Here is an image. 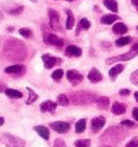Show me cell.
Instances as JSON below:
<instances>
[{
  "label": "cell",
  "instance_id": "1",
  "mask_svg": "<svg viewBox=\"0 0 138 147\" xmlns=\"http://www.w3.org/2000/svg\"><path fill=\"white\" fill-rule=\"evenodd\" d=\"M3 55L11 62H23L27 57V48L22 40L9 38L3 43Z\"/></svg>",
  "mask_w": 138,
  "mask_h": 147
},
{
  "label": "cell",
  "instance_id": "2",
  "mask_svg": "<svg viewBox=\"0 0 138 147\" xmlns=\"http://www.w3.org/2000/svg\"><path fill=\"white\" fill-rule=\"evenodd\" d=\"M127 135V132L121 127H110L100 138V142L105 145H115L122 142Z\"/></svg>",
  "mask_w": 138,
  "mask_h": 147
},
{
  "label": "cell",
  "instance_id": "3",
  "mask_svg": "<svg viewBox=\"0 0 138 147\" xmlns=\"http://www.w3.org/2000/svg\"><path fill=\"white\" fill-rule=\"evenodd\" d=\"M98 100L95 93L90 91H78L69 94V102H71L74 105H90L93 103H96Z\"/></svg>",
  "mask_w": 138,
  "mask_h": 147
},
{
  "label": "cell",
  "instance_id": "4",
  "mask_svg": "<svg viewBox=\"0 0 138 147\" xmlns=\"http://www.w3.org/2000/svg\"><path fill=\"white\" fill-rule=\"evenodd\" d=\"M0 141L5 147H25L26 142L23 138L15 136L10 133H2L0 136Z\"/></svg>",
  "mask_w": 138,
  "mask_h": 147
},
{
  "label": "cell",
  "instance_id": "5",
  "mask_svg": "<svg viewBox=\"0 0 138 147\" xmlns=\"http://www.w3.org/2000/svg\"><path fill=\"white\" fill-rule=\"evenodd\" d=\"M138 55V42L135 43L132 49L127 52V53H124V54H121V55H117V56H112V57H109L106 60V64H113L115 62H120V61H129L136 57Z\"/></svg>",
  "mask_w": 138,
  "mask_h": 147
},
{
  "label": "cell",
  "instance_id": "6",
  "mask_svg": "<svg viewBox=\"0 0 138 147\" xmlns=\"http://www.w3.org/2000/svg\"><path fill=\"white\" fill-rule=\"evenodd\" d=\"M48 15H49V21H50V28L52 30H54V32H60V20L58 12L54 9H49Z\"/></svg>",
  "mask_w": 138,
  "mask_h": 147
},
{
  "label": "cell",
  "instance_id": "7",
  "mask_svg": "<svg viewBox=\"0 0 138 147\" xmlns=\"http://www.w3.org/2000/svg\"><path fill=\"white\" fill-rule=\"evenodd\" d=\"M43 41L46 42V45L49 46H53L56 47V48H62L64 46V39L60 38L56 35H53V34H50V32H44L43 34Z\"/></svg>",
  "mask_w": 138,
  "mask_h": 147
},
{
  "label": "cell",
  "instance_id": "8",
  "mask_svg": "<svg viewBox=\"0 0 138 147\" xmlns=\"http://www.w3.org/2000/svg\"><path fill=\"white\" fill-rule=\"evenodd\" d=\"M2 9L11 15H19L24 11V7L15 3V2H12V1H8V2L2 5Z\"/></svg>",
  "mask_w": 138,
  "mask_h": 147
},
{
  "label": "cell",
  "instance_id": "9",
  "mask_svg": "<svg viewBox=\"0 0 138 147\" xmlns=\"http://www.w3.org/2000/svg\"><path fill=\"white\" fill-rule=\"evenodd\" d=\"M66 77H67V80H68L72 86H78L79 83H81L83 81L82 74H80L78 70H76V69H69V70H67Z\"/></svg>",
  "mask_w": 138,
  "mask_h": 147
},
{
  "label": "cell",
  "instance_id": "10",
  "mask_svg": "<svg viewBox=\"0 0 138 147\" xmlns=\"http://www.w3.org/2000/svg\"><path fill=\"white\" fill-rule=\"evenodd\" d=\"M5 71L7 74H10V75L19 77V76H23L24 74L26 73V66H24V65H22V64L12 65V66L5 67Z\"/></svg>",
  "mask_w": 138,
  "mask_h": 147
},
{
  "label": "cell",
  "instance_id": "11",
  "mask_svg": "<svg viewBox=\"0 0 138 147\" xmlns=\"http://www.w3.org/2000/svg\"><path fill=\"white\" fill-rule=\"evenodd\" d=\"M50 127L55 132L57 133H67L69 130H70V124L69 122H65V121H54V122H51Z\"/></svg>",
  "mask_w": 138,
  "mask_h": 147
},
{
  "label": "cell",
  "instance_id": "12",
  "mask_svg": "<svg viewBox=\"0 0 138 147\" xmlns=\"http://www.w3.org/2000/svg\"><path fill=\"white\" fill-rule=\"evenodd\" d=\"M42 61H43V64H44V67L46 69H51L52 67H54L55 65L62 63V60L56 57V56H52L50 54H43L41 56Z\"/></svg>",
  "mask_w": 138,
  "mask_h": 147
},
{
  "label": "cell",
  "instance_id": "13",
  "mask_svg": "<svg viewBox=\"0 0 138 147\" xmlns=\"http://www.w3.org/2000/svg\"><path fill=\"white\" fill-rule=\"evenodd\" d=\"M106 123V118L102 117V116H98V117H95L93 118L92 121H91V128H92L93 132H98L99 130L104 128V125Z\"/></svg>",
  "mask_w": 138,
  "mask_h": 147
},
{
  "label": "cell",
  "instance_id": "14",
  "mask_svg": "<svg viewBox=\"0 0 138 147\" xmlns=\"http://www.w3.org/2000/svg\"><path fill=\"white\" fill-rule=\"evenodd\" d=\"M81 54H82V49L79 47L72 46V45L68 46L65 50V55L69 57H79L81 56Z\"/></svg>",
  "mask_w": 138,
  "mask_h": 147
},
{
  "label": "cell",
  "instance_id": "15",
  "mask_svg": "<svg viewBox=\"0 0 138 147\" xmlns=\"http://www.w3.org/2000/svg\"><path fill=\"white\" fill-rule=\"evenodd\" d=\"M57 105H58V104L55 103V102L46 101L40 105V110H41L42 113H51V114H53L56 110Z\"/></svg>",
  "mask_w": 138,
  "mask_h": 147
},
{
  "label": "cell",
  "instance_id": "16",
  "mask_svg": "<svg viewBox=\"0 0 138 147\" xmlns=\"http://www.w3.org/2000/svg\"><path fill=\"white\" fill-rule=\"evenodd\" d=\"M88 79L92 83H97L102 80V75H101V73L98 69L95 68V67H93V68L90 70V73H88Z\"/></svg>",
  "mask_w": 138,
  "mask_h": 147
},
{
  "label": "cell",
  "instance_id": "17",
  "mask_svg": "<svg viewBox=\"0 0 138 147\" xmlns=\"http://www.w3.org/2000/svg\"><path fill=\"white\" fill-rule=\"evenodd\" d=\"M33 130L39 134V136H41L43 140H46L48 141L49 138H50V131H49V129L44 127V125H36Z\"/></svg>",
  "mask_w": 138,
  "mask_h": 147
},
{
  "label": "cell",
  "instance_id": "18",
  "mask_svg": "<svg viewBox=\"0 0 138 147\" xmlns=\"http://www.w3.org/2000/svg\"><path fill=\"white\" fill-rule=\"evenodd\" d=\"M111 111L112 114L119 116V115H123L126 111V106L122 103H119V102H115L113 105H112V108H111Z\"/></svg>",
  "mask_w": 138,
  "mask_h": 147
},
{
  "label": "cell",
  "instance_id": "19",
  "mask_svg": "<svg viewBox=\"0 0 138 147\" xmlns=\"http://www.w3.org/2000/svg\"><path fill=\"white\" fill-rule=\"evenodd\" d=\"M123 70H124V65H122V64H117L115 67H112V68L109 70V76H110L111 80L115 81V78H117Z\"/></svg>",
  "mask_w": 138,
  "mask_h": 147
},
{
  "label": "cell",
  "instance_id": "20",
  "mask_svg": "<svg viewBox=\"0 0 138 147\" xmlns=\"http://www.w3.org/2000/svg\"><path fill=\"white\" fill-rule=\"evenodd\" d=\"M91 27V22L88 21V18H83L80 20V22L78 24V27H77V30H76V35H79L81 30H88Z\"/></svg>",
  "mask_w": 138,
  "mask_h": 147
},
{
  "label": "cell",
  "instance_id": "21",
  "mask_svg": "<svg viewBox=\"0 0 138 147\" xmlns=\"http://www.w3.org/2000/svg\"><path fill=\"white\" fill-rule=\"evenodd\" d=\"M65 12L67 14V18H66V28L67 29H72L74 26V15L72 13V11L69 9H66Z\"/></svg>",
  "mask_w": 138,
  "mask_h": 147
},
{
  "label": "cell",
  "instance_id": "22",
  "mask_svg": "<svg viewBox=\"0 0 138 147\" xmlns=\"http://www.w3.org/2000/svg\"><path fill=\"white\" fill-rule=\"evenodd\" d=\"M112 32H115V35H123L125 32H129V28L127 26L123 23H117L113 25L112 27Z\"/></svg>",
  "mask_w": 138,
  "mask_h": 147
},
{
  "label": "cell",
  "instance_id": "23",
  "mask_svg": "<svg viewBox=\"0 0 138 147\" xmlns=\"http://www.w3.org/2000/svg\"><path fill=\"white\" fill-rule=\"evenodd\" d=\"M119 16H117L115 14H107V15H104L100 18V23L105 24V25H110V24L115 23V21L119 20Z\"/></svg>",
  "mask_w": 138,
  "mask_h": 147
},
{
  "label": "cell",
  "instance_id": "24",
  "mask_svg": "<svg viewBox=\"0 0 138 147\" xmlns=\"http://www.w3.org/2000/svg\"><path fill=\"white\" fill-rule=\"evenodd\" d=\"M109 98L107 96H100L98 97V100H97L96 104H97V107L98 108H100V109H108V107H109Z\"/></svg>",
  "mask_w": 138,
  "mask_h": 147
},
{
  "label": "cell",
  "instance_id": "25",
  "mask_svg": "<svg viewBox=\"0 0 138 147\" xmlns=\"http://www.w3.org/2000/svg\"><path fill=\"white\" fill-rule=\"evenodd\" d=\"M104 5H105L108 10L112 11V12H118V11H119L118 2H117L115 0H104Z\"/></svg>",
  "mask_w": 138,
  "mask_h": 147
},
{
  "label": "cell",
  "instance_id": "26",
  "mask_svg": "<svg viewBox=\"0 0 138 147\" xmlns=\"http://www.w3.org/2000/svg\"><path fill=\"white\" fill-rule=\"evenodd\" d=\"M5 95L9 96L10 98H22L23 97V93L17 90H14V89H7L5 90Z\"/></svg>",
  "mask_w": 138,
  "mask_h": 147
},
{
  "label": "cell",
  "instance_id": "27",
  "mask_svg": "<svg viewBox=\"0 0 138 147\" xmlns=\"http://www.w3.org/2000/svg\"><path fill=\"white\" fill-rule=\"evenodd\" d=\"M26 90L28 91V94H29L28 98L26 100V104H27V105H30V104H32L33 102H36L38 100V94L35 93V91H32L30 88H26Z\"/></svg>",
  "mask_w": 138,
  "mask_h": 147
},
{
  "label": "cell",
  "instance_id": "28",
  "mask_svg": "<svg viewBox=\"0 0 138 147\" xmlns=\"http://www.w3.org/2000/svg\"><path fill=\"white\" fill-rule=\"evenodd\" d=\"M132 40H133L132 37H122V38H119L118 40H115V46L121 48V47H124L126 45L131 43Z\"/></svg>",
  "mask_w": 138,
  "mask_h": 147
},
{
  "label": "cell",
  "instance_id": "29",
  "mask_svg": "<svg viewBox=\"0 0 138 147\" xmlns=\"http://www.w3.org/2000/svg\"><path fill=\"white\" fill-rule=\"evenodd\" d=\"M86 128V119H80L76 123V132L77 133H82Z\"/></svg>",
  "mask_w": 138,
  "mask_h": 147
},
{
  "label": "cell",
  "instance_id": "30",
  "mask_svg": "<svg viewBox=\"0 0 138 147\" xmlns=\"http://www.w3.org/2000/svg\"><path fill=\"white\" fill-rule=\"evenodd\" d=\"M57 104L60 106H67L69 104V97L66 94H60L57 96Z\"/></svg>",
  "mask_w": 138,
  "mask_h": 147
},
{
  "label": "cell",
  "instance_id": "31",
  "mask_svg": "<svg viewBox=\"0 0 138 147\" xmlns=\"http://www.w3.org/2000/svg\"><path fill=\"white\" fill-rule=\"evenodd\" d=\"M91 146V140L84 138V140H78L74 143V147H90Z\"/></svg>",
  "mask_w": 138,
  "mask_h": 147
},
{
  "label": "cell",
  "instance_id": "32",
  "mask_svg": "<svg viewBox=\"0 0 138 147\" xmlns=\"http://www.w3.org/2000/svg\"><path fill=\"white\" fill-rule=\"evenodd\" d=\"M64 76V70L63 69H56L52 73V79H54L55 81H60Z\"/></svg>",
  "mask_w": 138,
  "mask_h": 147
},
{
  "label": "cell",
  "instance_id": "33",
  "mask_svg": "<svg viewBox=\"0 0 138 147\" xmlns=\"http://www.w3.org/2000/svg\"><path fill=\"white\" fill-rule=\"evenodd\" d=\"M19 32L21 36L25 37V38H27V39L31 38V36H32V32L29 28H21L19 30Z\"/></svg>",
  "mask_w": 138,
  "mask_h": 147
},
{
  "label": "cell",
  "instance_id": "34",
  "mask_svg": "<svg viewBox=\"0 0 138 147\" xmlns=\"http://www.w3.org/2000/svg\"><path fill=\"white\" fill-rule=\"evenodd\" d=\"M131 82L138 87V69L135 70L134 73H132V75H131Z\"/></svg>",
  "mask_w": 138,
  "mask_h": 147
},
{
  "label": "cell",
  "instance_id": "35",
  "mask_svg": "<svg viewBox=\"0 0 138 147\" xmlns=\"http://www.w3.org/2000/svg\"><path fill=\"white\" fill-rule=\"evenodd\" d=\"M53 147H67V145H66V143L64 142V140H62V138H56L55 141H54Z\"/></svg>",
  "mask_w": 138,
  "mask_h": 147
},
{
  "label": "cell",
  "instance_id": "36",
  "mask_svg": "<svg viewBox=\"0 0 138 147\" xmlns=\"http://www.w3.org/2000/svg\"><path fill=\"white\" fill-rule=\"evenodd\" d=\"M121 125H125V127H129V128H136L137 127V124L133 122V121H131V120H123V121H121Z\"/></svg>",
  "mask_w": 138,
  "mask_h": 147
},
{
  "label": "cell",
  "instance_id": "37",
  "mask_svg": "<svg viewBox=\"0 0 138 147\" xmlns=\"http://www.w3.org/2000/svg\"><path fill=\"white\" fill-rule=\"evenodd\" d=\"M125 147H138V138H132V140L125 145Z\"/></svg>",
  "mask_w": 138,
  "mask_h": 147
},
{
  "label": "cell",
  "instance_id": "38",
  "mask_svg": "<svg viewBox=\"0 0 138 147\" xmlns=\"http://www.w3.org/2000/svg\"><path fill=\"white\" fill-rule=\"evenodd\" d=\"M120 95H122V96H127L131 94V91H129V89H122V90H120Z\"/></svg>",
  "mask_w": 138,
  "mask_h": 147
},
{
  "label": "cell",
  "instance_id": "39",
  "mask_svg": "<svg viewBox=\"0 0 138 147\" xmlns=\"http://www.w3.org/2000/svg\"><path fill=\"white\" fill-rule=\"evenodd\" d=\"M132 115H133L134 119L137 120V121H138V108H137V107H135V108L133 109V113H132Z\"/></svg>",
  "mask_w": 138,
  "mask_h": 147
},
{
  "label": "cell",
  "instance_id": "40",
  "mask_svg": "<svg viewBox=\"0 0 138 147\" xmlns=\"http://www.w3.org/2000/svg\"><path fill=\"white\" fill-rule=\"evenodd\" d=\"M5 90H7L5 84L3 82H0V92H5Z\"/></svg>",
  "mask_w": 138,
  "mask_h": 147
},
{
  "label": "cell",
  "instance_id": "41",
  "mask_svg": "<svg viewBox=\"0 0 138 147\" xmlns=\"http://www.w3.org/2000/svg\"><path fill=\"white\" fill-rule=\"evenodd\" d=\"M3 21V13H2V11H1V9H0V23Z\"/></svg>",
  "mask_w": 138,
  "mask_h": 147
},
{
  "label": "cell",
  "instance_id": "42",
  "mask_svg": "<svg viewBox=\"0 0 138 147\" xmlns=\"http://www.w3.org/2000/svg\"><path fill=\"white\" fill-rule=\"evenodd\" d=\"M132 3H133L134 5H136L138 8V0H132Z\"/></svg>",
  "mask_w": 138,
  "mask_h": 147
},
{
  "label": "cell",
  "instance_id": "43",
  "mask_svg": "<svg viewBox=\"0 0 138 147\" xmlns=\"http://www.w3.org/2000/svg\"><path fill=\"white\" fill-rule=\"evenodd\" d=\"M3 122H5V119H3L2 117H0V127H1L2 124H3Z\"/></svg>",
  "mask_w": 138,
  "mask_h": 147
},
{
  "label": "cell",
  "instance_id": "44",
  "mask_svg": "<svg viewBox=\"0 0 138 147\" xmlns=\"http://www.w3.org/2000/svg\"><path fill=\"white\" fill-rule=\"evenodd\" d=\"M134 96L136 98V101L138 102V92H135V93H134Z\"/></svg>",
  "mask_w": 138,
  "mask_h": 147
},
{
  "label": "cell",
  "instance_id": "45",
  "mask_svg": "<svg viewBox=\"0 0 138 147\" xmlns=\"http://www.w3.org/2000/svg\"><path fill=\"white\" fill-rule=\"evenodd\" d=\"M8 30H9V32H13V28L10 27V28H8Z\"/></svg>",
  "mask_w": 138,
  "mask_h": 147
},
{
  "label": "cell",
  "instance_id": "46",
  "mask_svg": "<svg viewBox=\"0 0 138 147\" xmlns=\"http://www.w3.org/2000/svg\"><path fill=\"white\" fill-rule=\"evenodd\" d=\"M100 147H111V146H109V145H102V146H100Z\"/></svg>",
  "mask_w": 138,
  "mask_h": 147
},
{
  "label": "cell",
  "instance_id": "47",
  "mask_svg": "<svg viewBox=\"0 0 138 147\" xmlns=\"http://www.w3.org/2000/svg\"><path fill=\"white\" fill-rule=\"evenodd\" d=\"M66 1H68V2H72V1H74V0H66Z\"/></svg>",
  "mask_w": 138,
  "mask_h": 147
},
{
  "label": "cell",
  "instance_id": "48",
  "mask_svg": "<svg viewBox=\"0 0 138 147\" xmlns=\"http://www.w3.org/2000/svg\"><path fill=\"white\" fill-rule=\"evenodd\" d=\"M32 2H37V0H31Z\"/></svg>",
  "mask_w": 138,
  "mask_h": 147
},
{
  "label": "cell",
  "instance_id": "49",
  "mask_svg": "<svg viewBox=\"0 0 138 147\" xmlns=\"http://www.w3.org/2000/svg\"><path fill=\"white\" fill-rule=\"evenodd\" d=\"M137 11H138V8H137Z\"/></svg>",
  "mask_w": 138,
  "mask_h": 147
},
{
  "label": "cell",
  "instance_id": "50",
  "mask_svg": "<svg viewBox=\"0 0 138 147\" xmlns=\"http://www.w3.org/2000/svg\"><path fill=\"white\" fill-rule=\"evenodd\" d=\"M137 29H138V27H137Z\"/></svg>",
  "mask_w": 138,
  "mask_h": 147
}]
</instances>
